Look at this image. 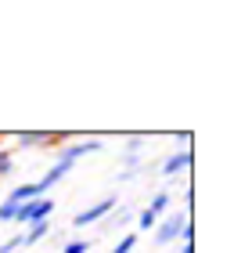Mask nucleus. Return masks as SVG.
Returning a JSON list of instances; mask_svg holds the SVG:
<instances>
[{
	"mask_svg": "<svg viewBox=\"0 0 234 253\" xmlns=\"http://www.w3.org/2000/svg\"><path fill=\"white\" fill-rule=\"evenodd\" d=\"M51 213H54V199H47V195H36V199H29V203H22V206H18V213H15V221H11V224L26 228V224H33V221H47Z\"/></svg>",
	"mask_w": 234,
	"mask_h": 253,
	"instance_id": "2",
	"label": "nucleus"
},
{
	"mask_svg": "<svg viewBox=\"0 0 234 253\" xmlns=\"http://www.w3.org/2000/svg\"><path fill=\"white\" fill-rule=\"evenodd\" d=\"M15 250H22V232H18V235H11V239H4V243H0V253H15Z\"/></svg>",
	"mask_w": 234,
	"mask_h": 253,
	"instance_id": "15",
	"label": "nucleus"
},
{
	"mask_svg": "<svg viewBox=\"0 0 234 253\" xmlns=\"http://www.w3.org/2000/svg\"><path fill=\"white\" fill-rule=\"evenodd\" d=\"M47 235H51V217H47V221H33V224H26V232H22V246H33Z\"/></svg>",
	"mask_w": 234,
	"mask_h": 253,
	"instance_id": "7",
	"label": "nucleus"
},
{
	"mask_svg": "<svg viewBox=\"0 0 234 253\" xmlns=\"http://www.w3.org/2000/svg\"><path fill=\"white\" fill-rule=\"evenodd\" d=\"M62 137L65 134H51V130H22L15 134V141L22 148H40V145H62Z\"/></svg>",
	"mask_w": 234,
	"mask_h": 253,
	"instance_id": "5",
	"label": "nucleus"
},
{
	"mask_svg": "<svg viewBox=\"0 0 234 253\" xmlns=\"http://www.w3.org/2000/svg\"><path fill=\"white\" fill-rule=\"evenodd\" d=\"M180 253H195V246H191V243H184V250H180Z\"/></svg>",
	"mask_w": 234,
	"mask_h": 253,
	"instance_id": "18",
	"label": "nucleus"
},
{
	"mask_svg": "<svg viewBox=\"0 0 234 253\" xmlns=\"http://www.w3.org/2000/svg\"><path fill=\"white\" fill-rule=\"evenodd\" d=\"M36 195H43V192H40V185H15V188H11V195H7V199H15V203L22 206V203L36 199Z\"/></svg>",
	"mask_w": 234,
	"mask_h": 253,
	"instance_id": "11",
	"label": "nucleus"
},
{
	"mask_svg": "<svg viewBox=\"0 0 234 253\" xmlns=\"http://www.w3.org/2000/svg\"><path fill=\"white\" fill-rule=\"evenodd\" d=\"M184 228H187V210H169L166 217H159V224H155V243L169 246L173 239L184 235Z\"/></svg>",
	"mask_w": 234,
	"mask_h": 253,
	"instance_id": "1",
	"label": "nucleus"
},
{
	"mask_svg": "<svg viewBox=\"0 0 234 253\" xmlns=\"http://www.w3.org/2000/svg\"><path fill=\"white\" fill-rule=\"evenodd\" d=\"M11 167H15V163H11V152H7V148H0V177H7Z\"/></svg>",
	"mask_w": 234,
	"mask_h": 253,
	"instance_id": "16",
	"label": "nucleus"
},
{
	"mask_svg": "<svg viewBox=\"0 0 234 253\" xmlns=\"http://www.w3.org/2000/svg\"><path fill=\"white\" fill-rule=\"evenodd\" d=\"M87 250H90L87 239H68V243L62 246V253H87Z\"/></svg>",
	"mask_w": 234,
	"mask_h": 253,
	"instance_id": "14",
	"label": "nucleus"
},
{
	"mask_svg": "<svg viewBox=\"0 0 234 253\" xmlns=\"http://www.w3.org/2000/svg\"><path fill=\"white\" fill-rule=\"evenodd\" d=\"M140 145H144V137H140V134H130V137H126V156H137Z\"/></svg>",
	"mask_w": 234,
	"mask_h": 253,
	"instance_id": "17",
	"label": "nucleus"
},
{
	"mask_svg": "<svg viewBox=\"0 0 234 253\" xmlns=\"http://www.w3.org/2000/svg\"><path fill=\"white\" fill-rule=\"evenodd\" d=\"M134 250H137V235H134V232H130V235H123L119 243L112 246V253H134Z\"/></svg>",
	"mask_w": 234,
	"mask_h": 253,
	"instance_id": "13",
	"label": "nucleus"
},
{
	"mask_svg": "<svg viewBox=\"0 0 234 253\" xmlns=\"http://www.w3.org/2000/svg\"><path fill=\"white\" fill-rule=\"evenodd\" d=\"M137 224H140V228H144V232H155V224H159V217H155V213H151V210H148V206H144V210H140V213H137Z\"/></svg>",
	"mask_w": 234,
	"mask_h": 253,
	"instance_id": "12",
	"label": "nucleus"
},
{
	"mask_svg": "<svg viewBox=\"0 0 234 253\" xmlns=\"http://www.w3.org/2000/svg\"><path fill=\"white\" fill-rule=\"evenodd\" d=\"M65 174H68V167H62V163H54V167H51V170H47V174H43V177L36 181V185H40V192L47 195V188H51V185H58V181H62Z\"/></svg>",
	"mask_w": 234,
	"mask_h": 253,
	"instance_id": "10",
	"label": "nucleus"
},
{
	"mask_svg": "<svg viewBox=\"0 0 234 253\" xmlns=\"http://www.w3.org/2000/svg\"><path fill=\"white\" fill-rule=\"evenodd\" d=\"M187 167H191V152H187V148H177V152H169L166 159H162V174H166V177L184 174Z\"/></svg>",
	"mask_w": 234,
	"mask_h": 253,
	"instance_id": "6",
	"label": "nucleus"
},
{
	"mask_svg": "<svg viewBox=\"0 0 234 253\" xmlns=\"http://www.w3.org/2000/svg\"><path fill=\"white\" fill-rule=\"evenodd\" d=\"M130 217H134V210H130V206H115V210H112V213H108V217L101 221V228H108V232H115V228H123L126 221H130Z\"/></svg>",
	"mask_w": 234,
	"mask_h": 253,
	"instance_id": "8",
	"label": "nucleus"
},
{
	"mask_svg": "<svg viewBox=\"0 0 234 253\" xmlns=\"http://www.w3.org/2000/svg\"><path fill=\"white\" fill-rule=\"evenodd\" d=\"M169 206H173V195L169 192H155V195H151V203H148V210L155 213V217H166Z\"/></svg>",
	"mask_w": 234,
	"mask_h": 253,
	"instance_id": "9",
	"label": "nucleus"
},
{
	"mask_svg": "<svg viewBox=\"0 0 234 253\" xmlns=\"http://www.w3.org/2000/svg\"><path fill=\"white\" fill-rule=\"evenodd\" d=\"M94 152H101V141H98V137H87V141L65 145V148H62V156H58V163L72 170V163H76V159H83V156H94Z\"/></svg>",
	"mask_w": 234,
	"mask_h": 253,
	"instance_id": "4",
	"label": "nucleus"
},
{
	"mask_svg": "<svg viewBox=\"0 0 234 253\" xmlns=\"http://www.w3.org/2000/svg\"><path fill=\"white\" fill-rule=\"evenodd\" d=\"M115 206H119V199H115V195H104V199H98L94 206H87V210H79L76 213V228H87V224H98V221H104V217H108Z\"/></svg>",
	"mask_w": 234,
	"mask_h": 253,
	"instance_id": "3",
	"label": "nucleus"
}]
</instances>
